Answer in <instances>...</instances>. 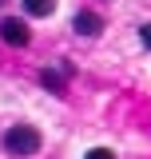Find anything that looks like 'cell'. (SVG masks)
<instances>
[{
	"instance_id": "cell-3",
	"label": "cell",
	"mask_w": 151,
	"mask_h": 159,
	"mask_svg": "<svg viewBox=\"0 0 151 159\" xmlns=\"http://www.w3.org/2000/svg\"><path fill=\"white\" fill-rule=\"evenodd\" d=\"M68 72H72L68 64H60V68H44V72H40V84H44L48 92H56V96H64V76H68Z\"/></svg>"
},
{
	"instance_id": "cell-6",
	"label": "cell",
	"mask_w": 151,
	"mask_h": 159,
	"mask_svg": "<svg viewBox=\"0 0 151 159\" xmlns=\"http://www.w3.org/2000/svg\"><path fill=\"white\" fill-rule=\"evenodd\" d=\"M84 159H115V151H112V147H92Z\"/></svg>"
},
{
	"instance_id": "cell-5",
	"label": "cell",
	"mask_w": 151,
	"mask_h": 159,
	"mask_svg": "<svg viewBox=\"0 0 151 159\" xmlns=\"http://www.w3.org/2000/svg\"><path fill=\"white\" fill-rule=\"evenodd\" d=\"M24 12L28 16H52L56 12V0H24Z\"/></svg>"
},
{
	"instance_id": "cell-4",
	"label": "cell",
	"mask_w": 151,
	"mask_h": 159,
	"mask_svg": "<svg viewBox=\"0 0 151 159\" xmlns=\"http://www.w3.org/2000/svg\"><path fill=\"white\" fill-rule=\"evenodd\" d=\"M72 28H76V36H99V28H103V20L95 16V12H76Z\"/></svg>"
},
{
	"instance_id": "cell-7",
	"label": "cell",
	"mask_w": 151,
	"mask_h": 159,
	"mask_svg": "<svg viewBox=\"0 0 151 159\" xmlns=\"http://www.w3.org/2000/svg\"><path fill=\"white\" fill-rule=\"evenodd\" d=\"M139 40H143V48H151V24H143V28H139Z\"/></svg>"
},
{
	"instance_id": "cell-2",
	"label": "cell",
	"mask_w": 151,
	"mask_h": 159,
	"mask_svg": "<svg viewBox=\"0 0 151 159\" xmlns=\"http://www.w3.org/2000/svg\"><path fill=\"white\" fill-rule=\"evenodd\" d=\"M0 40H4V44H12V48H24V44L32 40V32H28V24H24V20L4 16V20H0Z\"/></svg>"
},
{
	"instance_id": "cell-1",
	"label": "cell",
	"mask_w": 151,
	"mask_h": 159,
	"mask_svg": "<svg viewBox=\"0 0 151 159\" xmlns=\"http://www.w3.org/2000/svg\"><path fill=\"white\" fill-rule=\"evenodd\" d=\"M40 131L36 127H28V123H16V127H8L4 131V151L8 155H20V159H28V155H36L40 151Z\"/></svg>"
}]
</instances>
